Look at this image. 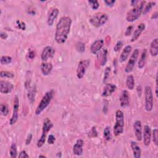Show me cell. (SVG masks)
<instances>
[{"instance_id": "cell-1", "label": "cell", "mask_w": 158, "mask_h": 158, "mask_svg": "<svg viewBox=\"0 0 158 158\" xmlns=\"http://www.w3.org/2000/svg\"><path fill=\"white\" fill-rule=\"evenodd\" d=\"M72 19L68 16L62 17L58 21L55 31V40L58 44L65 43L70 33Z\"/></svg>"}, {"instance_id": "cell-2", "label": "cell", "mask_w": 158, "mask_h": 158, "mask_svg": "<svg viewBox=\"0 0 158 158\" xmlns=\"http://www.w3.org/2000/svg\"><path fill=\"white\" fill-rule=\"evenodd\" d=\"M145 1H139L138 4L127 12L126 15V20L128 22H133L136 20L141 15L144 8Z\"/></svg>"}, {"instance_id": "cell-3", "label": "cell", "mask_w": 158, "mask_h": 158, "mask_svg": "<svg viewBox=\"0 0 158 158\" xmlns=\"http://www.w3.org/2000/svg\"><path fill=\"white\" fill-rule=\"evenodd\" d=\"M53 95L54 91L52 89L47 91L44 94L35 110V115H39L40 114H41V113L49 106L53 98Z\"/></svg>"}, {"instance_id": "cell-4", "label": "cell", "mask_w": 158, "mask_h": 158, "mask_svg": "<svg viewBox=\"0 0 158 158\" xmlns=\"http://www.w3.org/2000/svg\"><path fill=\"white\" fill-rule=\"evenodd\" d=\"M124 128V115L121 110L115 112V123L114 126V134L117 136L123 132Z\"/></svg>"}, {"instance_id": "cell-5", "label": "cell", "mask_w": 158, "mask_h": 158, "mask_svg": "<svg viewBox=\"0 0 158 158\" xmlns=\"http://www.w3.org/2000/svg\"><path fill=\"white\" fill-rule=\"evenodd\" d=\"M53 127V123L49 118H46L43 122L42 127V134L37 141V147L41 148L43 146L46 141V138L47 133L51 130Z\"/></svg>"}, {"instance_id": "cell-6", "label": "cell", "mask_w": 158, "mask_h": 158, "mask_svg": "<svg viewBox=\"0 0 158 158\" xmlns=\"http://www.w3.org/2000/svg\"><path fill=\"white\" fill-rule=\"evenodd\" d=\"M109 17L107 14L103 12H99L93 15L90 19V23L96 27H100L104 25L107 21Z\"/></svg>"}, {"instance_id": "cell-7", "label": "cell", "mask_w": 158, "mask_h": 158, "mask_svg": "<svg viewBox=\"0 0 158 158\" xmlns=\"http://www.w3.org/2000/svg\"><path fill=\"white\" fill-rule=\"evenodd\" d=\"M144 100L146 110L151 111L153 108V94L150 86H146L144 88Z\"/></svg>"}, {"instance_id": "cell-8", "label": "cell", "mask_w": 158, "mask_h": 158, "mask_svg": "<svg viewBox=\"0 0 158 158\" xmlns=\"http://www.w3.org/2000/svg\"><path fill=\"white\" fill-rule=\"evenodd\" d=\"M139 49L136 48L135 49H134L133 53L131 54V56L130 57V59L127 62V64L126 65L125 67V72L127 73H130L133 71L135 64L136 62L137 59L138 57V55H139Z\"/></svg>"}, {"instance_id": "cell-9", "label": "cell", "mask_w": 158, "mask_h": 158, "mask_svg": "<svg viewBox=\"0 0 158 158\" xmlns=\"http://www.w3.org/2000/svg\"><path fill=\"white\" fill-rule=\"evenodd\" d=\"M89 64H90V60L88 59L82 60L79 62L77 66V72H76L77 77L78 79H81L84 77L86 73V71L89 65Z\"/></svg>"}, {"instance_id": "cell-10", "label": "cell", "mask_w": 158, "mask_h": 158, "mask_svg": "<svg viewBox=\"0 0 158 158\" xmlns=\"http://www.w3.org/2000/svg\"><path fill=\"white\" fill-rule=\"evenodd\" d=\"M19 99L17 96L14 97V104H13V112L11 118L9 120V124L12 125L15 124L19 117Z\"/></svg>"}, {"instance_id": "cell-11", "label": "cell", "mask_w": 158, "mask_h": 158, "mask_svg": "<svg viewBox=\"0 0 158 158\" xmlns=\"http://www.w3.org/2000/svg\"><path fill=\"white\" fill-rule=\"evenodd\" d=\"M56 51L55 49L49 46H47L43 49L41 54V59L43 61L46 62L49 59L52 58L54 56Z\"/></svg>"}, {"instance_id": "cell-12", "label": "cell", "mask_w": 158, "mask_h": 158, "mask_svg": "<svg viewBox=\"0 0 158 158\" xmlns=\"http://www.w3.org/2000/svg\"><path fill=\"white\" fill-rule=\"evenodd\" d=\"M14 85L10 82L1 80L0 81V92L2 94H8L12 91Z\"/></svg>"}, {"instance_id": "cell-13", "label": "cell", "mask_w": 158, "mask_h": 158, "mask_svg": "<svg viewBox=\"0 0 158 158\" xmlns=\"http://www.w3.org/2000/svg\"><path fill=\"white\" fill-rule=\"evenodd\" d=\"M120 104L122 107H126L130 104V94L127 90H123L119 98Z\"/></svg>"}, {"instance_id": "cell-14", "label": "cell", "mask_w": 158, "mask_h": 158, "mask_svg": "<svg viewBox=\"0 0 158 158\" xmlns=\"http://www.w3.org/2000/svg\"><path fill=\"white\" fill-rule=\"evenodd\" d=\"M104 46V40L102 39H99L94 41L90 46V51L91 53L95 54L99 52L102 47Z\"/></svg>"}, {"instance_id": "cell-15", "label": "cell", "mask_w": 158, "mask_h": 158, "mask_svg": "<svg viewBox=\"0 0 158 158\" xmlns=\"http://www.w3.org/2000/svg\"><path fill=\"white\" fill-rule=\"evenodd\" d=\"M133 130L135 133V137L138 141H141L143 138L142 137V126L140 120H136L133 123Z\"/></svg>"}, {"instance_id": "cell-16", "label": "cell", "mask_w": 158, "mask_h": 158, "mask_svg": "<svg viewBox=\"0 0 158 158\" xmlns=\"http://www.w3.org/2000/svg\"><path fill=\"white\" fill-rule=\"evenodd\" d=\"M142 137H143V143L144 145H149L151 141V130L149 126L145 125L144 127L143 135H142Z\"/></svg>"}, {"instance_id": "cell-17", "label": "cell", "mask_w": 158, "mask_h": 158, "mask_svg": "<svg viewBox=\"0 0 158 158\" xmlns=\"http://www.w3.org/2000/svg\"><path fill=\"white\" fill-rule=\"evenodd\" d=\"M116 86L112 83H106L104 86L101 96L102 97H108L110 96L116 90Z\"/></svg>"}, {"instance_id": "cell-18", "label": "cell", "mask_w": 158, "mask_h": 158, "mask_svg": "<svg viewBox=\"0 0 158 158\" xmlns=\"http://www.w3.org/2000/svg\"><path fill=\"white\" fill-rule=\"evenodd\" d=\"M146 28V25L144 23H140L137 27L136 28V29L135 30L131 38V42H134L136 40H137L138 39V38L140 36L141 34L142 33V32L145 30Z\"/></svg>"}, {"instance_id": "cell-19", "label": "cell", "mask_w": 158, "mask_h": 158, "mask_svg": "<svg viewBox=\"0 0 158 158\" xmlns=\"http://www.w3.org/2000/svg\"><path fill=\"white\" fill-rule=\"evenodd\" d=\"M84 144L83 140L78 139L73 146V153L76 156H81L83 154V146Z\"/></svg>"}, {"instance_id": "cell-20", "label": "cell", "mask_w": 158, "mask_h": 158, "mask_svg": "<svg viewBox=\"0 0 158 158\" xmlns=\"http://www.w3.org/2000/svg\"><path fill=\"white\" fill-rule=\"evenodd\" d=\"M59 12V10L57 8H53L50 10L47 19V23L49 26H52L53 25L55 20L58 16Z\"/></svg>"}, {"instance_id": "cell-21", "label": "cell", "mask_w": 158, "mask_h": 158, "mask_svg": "<svg viewBox=\"0 0 158 158\" xmlns=\"http://www.w3.org/2000/svg\"><path fill=\"white\" fill-rule=\"evenodd\" d=\"M130 146L133 154V157L135 158H140L141 151L138 143L136 141H132L130 142Z\"/></svg>"}, {"instance_id": "cell-22", "label": "cell", "mask_w": 158, "mask_h": 158, "mask_svg": "<svg viewBox=\"0 0 158 158\" xmlns=\"http://www.w3.org/2000/svg\"><path fill=\"white\" fill-rule=\"evenodd\" d=\"M131 51V46L130 45L126 46L122 50V52L120 56V57H119L120 62H123L126 61Z\"/></svg>"}, {"instance_id": "cell-23", "label": "cell", "mask_w": 158, "mask_h": 158, "mask_svg": "<svg viewBox=\"0 0 158 158\" xmlns=\"http://www.w3.org/2000/svg\"><path fill=\"white\" fill-rule=\"evenodd\" d=\"M149 53L152 57H156L158 54V39H154L151 43L149 47Z\"/></svg>"}, {"instance_id": "cell-24", "label": "cell", "mask_w": 158, "mask_h": 158, "mask_svg": "<svg viewBox=\"0 0 158 158\" xmlns=\"http://www.w3.org/2000/svg\"><path fill=\"white\" fill-rule=\"evenodd\" d=\"M40 68H41V71L42 73L44 75L46 76L51 73L52 70V65L51 63L43 62V63H41Z\"/></svg>"}, {"instance_id": "cell-25", "label": "cell", "mask_w": 158, "mask_h": 158, "mask_svg": "<svg viewBox=\"0 0 158 158\" xmlns=\"http://www.w3.org/2000/svg\"><path fill=\"white\" fill-rule=\"evenodd\" d=\"M107 49L104 48L99 51V53L98 55V59L99 60V63L101 66H103L106 64L107 62Z\"/></svg>"}, {"instance_id": "cell-26", "label": "cell", "mask_w": 158, "mask_h": 158, "mask_svg": "<svg viewBox=\"0 0 158 158\" xmlns=\"http://www.w3.org/2000/svg\"><path fill=\"white\" fill-rule=\"evenodd\" d=\"M146 57H147V50L146 49H144L141 52L139 59L138 62V67L139 69H141L144 67L146 62Z\"/></svg>"}, {"instance_id": "cell-27", "label": "cell", "mask_w": 158, "mask_h": 158, "mask_svg": "<svg viewBox=\"0 0 158 158\" xmlns=\"http://www.w3.org/2000/svg\"><path fill=\"white\" fill-rule=\"evenodd\" d=\"M126 86L130 90H132L135 86V79L133 75H130L127 77Z\"/></svg>"}, {"instance_id": "cell-28", "label": "cell", "mask_w": 158, "mask_h": 158, "mask_svg": "<svg viewBox=\"0 0 158 158\" xmlns=\"http://www.w3.org/2000/svg\"><path fill=\"white\" fill-rule=\"evenodd\" d=\"M35 93H36V89L34 86L30 88L28 91L27 94V97L28 99V101L31 102L33 103L35 101Z\"/></svg>"}, {"instance_id": "cell-29", "label": "cell", "mask_w": 158, "mask_h": 158, "mask_svg": "<svg viewBox=\"0 0 158 158\" xmlns=\"http://www.w3.org/2000/svg\"><path fill=\"white\" fill-rule=\"evenodd\" d=\"M103 136H104V138L107 141H110L111 139L112 135L110 132V127L109 126H107L105 127L103 132Z\"/></svg>"}, {"instance_id": "cell-30", "label": "cell", "mask_w": 158, "mask_h": 158, "mask_svg": "<svg viewBox=\"0 0 158 158\" xmlns=\"http://www.w3.org/2000/svg\"><path fill=\"white\" fill-rule=\"evenodd\" d=\"M9 154L12 158H15L17 155V146L15 143H12L9 149Z\"/></svg>"}, {"instance_id": "cell-31", "label": "cell", "mask_w": 158, "mask_h": 158, "mask_svg": "<svg viewBox=\"0 0 158 158\" xmlns=\"http://www.w3.org/2000/svg\"><path fill=\"white\" fill-rule=\"evenodd\" d=\"M155 5H156V2H155V1L149 2L145 6V7L143 8L142 13H143L144 15L146 14L148 12H149L150 11V10L152 9V7H154Z\"/></svg>"}, {"instance_id": "cell-32", "label": "cell", "mask_w": 158, "mask_h": 158, "mask_svg": "<svg viewBox=\"0 0 158 158\" xmlns=\"http://www.w3.org/2000/svg\"><path fill=\"white\" fill-rule=\"evenodd\" d=\"M12 57L9 56H2L0 59V62L2 65L9 64L12 62Z\"/></svg>"}, {"instance_id": "cell-33", "label": "cell", "mask_w": 158, "mask_h": 158, "mask_svg": "<svg viewBox=\"0 0 158 158\" xmlns=\"http://www.w3.org/2000/svg\"><path fill=\"white\" fill-rule=\"evenodd\" d=\"M0 112L3 116H7L9 114V108L7 104H1L0 105Z\"/></svg>"}, {"instance_id": "cell-34", "label": "cell", "mask_w": 158, "mask_h": 158, "mask_svg": "<svg viewBox=\"0 0 158 158\" xmlns=\"http://www.w3.org/2000/svg\"><path fill=\"white\" fill-rule=\"evenodd\" d=\"M75 48L77 51L80 52H83L85 51V44L82 42H78L76 44Z\"/></svg>"}, {"instance_id": "cell-35", "label": "cell", "mask_w": 158, "mask_h": 158, "mask_svg": "<svg viewBox=\"0 0 158 158\" xmlns=\"http://www.w3.org/2000/svg\"><path fill=\"white\" fill-rule=\"evenodd\" d=\"M0 76L2 78H12L14 77V75L12 72L1 70L0 72Z\"/></svg>"}, {"instance_id": "cell-36", "label": "cell", "mask_w": 158, "mask_h": 158, "mask_svg": "<svg viewBox=\"0 0 158 158\" xmlns=\"http://www.w3.org/2000/svg\"><path fill=\"white\" fill-rule=\"evenodd\" d=\"M110 73V67H107L104 70V77H103V82L104 83H106L107 80L109 79V75Z\"/></svg>"}, {"instance_id": "cell-37", "label": "cell", "mask_w": 158, "mask_h": 158, "mask_svg": "<svg viewBox=\"0 0 158 158\" xmlns=\"http://www.w3.org/2000/svg\"><path fill=\"white\" fill-rule=\"evenodd\" d=\"M152 140L154 143L157 146L158 144V130L155 128L152 131Z\"/></svg>"}, {"instance_id": "cell-38", "label": "cell", "mask_w": 158, "mask_h": 158, "mask_svg": "<svg viewBox=\"0 0 158 158\" xmlns=\"http://www.w3.org/2000/svg\"><path fill=\"white\" fill-rule=\"evenodd\" d=\"M88 3L91 5L93 9H97L99 7V4L96 0H90L88 1Z\"/></svg>"}, {"instance_id": "cell-39", "label": "cell", "mask_w": 158, "mask_h": 158, "mask_svg": "<svg viewBox=\"0 0 158 158\" xmlns=\"http://www.w3.org/2000/svg\"><path fill=\"white\" fill-rule=\"evenodd\" d=\"M123 44V43L122 41H118L114 47V51L115 52L120 51L121 49V48H122Z\"/></svg>"}, {"instance_id": "cell-40", "label": "cell", "mask_w": 158, "mask_h": 158, "mask_svg": "<svg viewBox=\"0 0 158 158\" xmlns=\"http://www.w3.org/2000/svg\"><path fill=\"white\" fill-rule=\"evenodd\" d=\"M133 25H130V26H128L127 29H126V31L125 32V36H129L131 34V32L133 31Z\"/></svg>"}, {"instance_id": "cell-41", "label": "cell", "mask_w": 158, "mask_h": 158, "mask_svg": "<svg viewBox=\"0 0 158 158\" xmlns=\"http://www.w3.org/2000/svg\"><path fill=\"white\" fill-rule=\"evenodd\" d=\"M56 140V138L53 135H49L48 138V143L49 144H53L54 141Z\"/></svg>"}, {"instance_id": "cell-42", "label": "cell", "mask_w": 158, "mask_h": 158, "mask_svg": "<svg viewBox=\"0 0 158 158\" xmlns=\"http://www.w3.org/2000/svg\"><path fill=\"white\" fill-rule=\"evenodd\" d=\"M104 2L106 4V5L109 7H112L115 3V0H105L104 1Z\"/></svg>"}, {"instance_id": "cell-43", "label": "cell", "mask_w": 158, "mask_h": 158, "mask_svg": "<svg viewBox=\"0 0 158 158\" xmlns=\"http://www.w3.org/2000/svg\"><path fill=\"white\" fill-rule=\"evenodd\" d=\"M19 157L20 158H28L29 156L28 155V154L27 153V152L25 150H23L20 152Z\"/></svg>"}, {"instance_id": "cell-44", "label": "cell", "mask_w": 158, "mask_h": 158, "mask_svg": "<svg viewBox=\"0 0 158 158\" xmlns=\"http://www.w3.org/2000/svg\"><path fill=\"white\" fill-rule=\"evenodd\" d=\"M36 56V52L34 50H31L28 53V57L30 59H33Z\"/></svg>"}, {"instance_id": "cell-45", "label": "cell", "mask_w": 158, "mask_h": 158, "mask_svg": "<svg viewBox=\"0 0 158 158\" xmlns=\"http://www.w3.org/2000/svg\"><path fill=\"white\" fill-rule=\"evenodd\" d=\"M89 134L91 135L90 136H91V137H96V136H97L98 133H97L96 130V128H95L94 127H92V128H91V131H90V132H89Z\"/></svg>"}, {"instance_id": "cell-46", "label": "cell", "mask_w": 158, "mask_h": 158, "mask_svg": "<svg viewBox=\"0 0 158 158\" xmlns=\"http://www.w3.org/2000/svg\"><path fill=\"white\" fill-rule=\"evenodd\" d=\"M31 139H32V135L30 133V134L28 135V136H27V138L25 139V144L27 145H28L31 143Z\"/></svg>"}, {"instance_id": "cell-47", "label": "cell", "mask_w": 158, "mask_h": 158, "mask_svg": "<svg viewBox=\"0 0 158 158\" xmlns=\"http://www.w3.org/2000/svg\"><path fill=\"white\" fill-rule=\"evenodd\" d=\"M19 28H21L22 30H25V24L23 22H20V23L18 25Z\"/></svg>"}, {"instance_id": "cell-48", "label": "cell", "mask_w": 158, "mask_h": 158, "mask_svg": "<svg viewBox=\"0 0 158 158\" xmlns=\"http://www.w3.org/2000/svg\"><path fill=\"white\" fill-rule=\"evenodd\" d=\"M158 17V12L157 11H156L155 12H154L151 16V19H157Z\"/></svg>"}, {"instance_id": "cell-49", "label": "cell", "mask_w": 158, "mask_h": 158, "mask_svg": "<svg viewBox=\"0 0 158 158\" xmlns=\"http://www.w3.org/2000/svg\"><path fill=\"white\" fill-rule=\"evenodd\" d=\"M0 37H1V38L3 39V40H5V39L7 38V35L6 33H4V32H1V34H0Z\"/></svg>"}, {"instance_id": "cell-50", "label": "cell", "mask_w": 158, "mask_h": 158, "mask_svg": "<svg viewBox=\"0 0 158 158\" xmlns=\"http://www.w3.org/2000/svg\"><path fill=\"white\" fill-rule=\"evenodd\" d=\"M138 3H139V1H131V6H136L137 5V4Z\"/></svg>"}, {"instance_id": "cell-51", "label": "cell", "mask_w": 158, "mask_h": 158, "mask_svg": "<svg viewBox=\"0 0 158 158\" xmlns=\"http://www.w3.org/2000/svg\"><path fill=\"white\" fill-rule=\"evenodd\" d=\"M38 157H46V156H43V155H40V156H38Z\"/></svg>"}]
</instances>
